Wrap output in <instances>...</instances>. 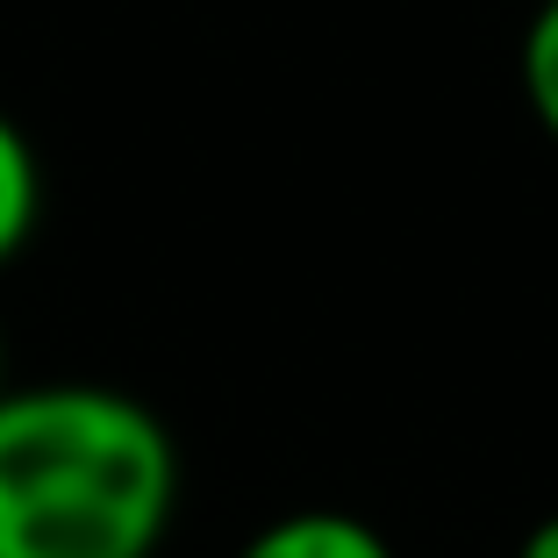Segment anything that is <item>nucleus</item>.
<instances>
[{
	"label": "nucleus",
	"mask_w": 558,
	"mask_h": 558,
	"mask_svg": "<svg viewBox=\"0 0 558 558\" xmlns=\"http://www.w3.org/2000/svg\"><path fill=\"white\" fill-rule=\"evenodd\" d=\"M36 215H44V165H36L29 136L0 116V265L29 244Z\"/></svg>",
	"instance_id": "7ed1b4c3"
},
{
	"label": "nucleus",
	"mask_w": 558,
	"mask_h": 558,
	"mask_svg": "<svg viewBox=\"0 0 558 558\" xmlns=\"http://www.w3.org/2000/svg\"><path fill=\"white\" fill-rule=\"evenodd\" d=\"M236 558H395V544L379 537L365 515L294 509V515H279V523H265Z\"/></svg>",
	"instance_id": "f03ea898"
},
{
	"label": "nucleus",
	"mask_w": 558,
	"mask_h": 558,
	"mask_svg": "<svg viewBox=\"0 0 558 558\" xmlns=\"http://www.w3.org/2000/svg\"><path fill=\"white\" fill-rule=\"evenodd\" d=\"M0 395H8V344H0Z\"/></svg>",
	"instance_id": "423d86ee"
},
{
	"label": "nucleus",
	"mask_w": 558,
	"mask_h": 558,
	"mask_svg": "<svg viewBox=\"0 0 558 558\" xmlns=\"http://www.w3.org/2000/svg\"><path fill=\"white\" fill-rule=\"evenodd\" d=\"M180 509V444L122 387L0 395V558H150Z\"/></svg>",
	"instance_id": "f257e3e1"
},
{
	"label": "nucleus",
	"mask_w": 558,
	"mask_h": 558,
	"mask_svg": "<svg viewBox=\"0 0 558 558\" xmlns=\"http://www.w3.org/2000/svg\"><path fill=\"white\" fill-rule=\"evenodd\" d=\"M515 558H558V509L544 515L537 530H530V537H523V551H515Z\"/></svg>",
	"instance_id": "39448f33"
},
{
	"label": "nucleus",
	"mask_w": 558,
	"mask_h": 558,
	"mask_svg": "<svg viewBox=\"0 0 558 558\" xmlns=\"http://www.w3.org/2000/svg\"><path fill=\"white\" fill-rule=\"evenodd\" d=\"M523 94L537 108V122L558 136V0H544L523 36Z\"/></svg>",
	"instance_id": "20e7f679"
}]
</instances>
